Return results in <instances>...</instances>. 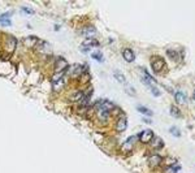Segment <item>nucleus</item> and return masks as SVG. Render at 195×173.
<instances>
[{
  "mask_svg": "<svg viewBox=\"0 0 195 173\" xmlns=\"http://www.w3.org/2000/svg\"><path fill=\"white\" fill-rule=\"evenodd\" d=\"M164 65H165V61H164V59L160 57V56H154V57L151 59V67H152V70L155 73L161 72Z\"/></svg>",
  "mask_w": 195,
  "mask_h": 173,
  "instance_id": "f257e3e1",
  "label": "nucleus"
},
{
  "mask_svg": "<svg viewBox=\"0 0 195 173\" xmlns=\"http://www.w3.org/2000/svg\"><path fill=\"white\" fill-rule=\"evenodd\" d=\"M138 138L142 143H148V142L154 138V132L151 129H146V130H142L139 134H138Z\"/></svg>",
  "mask_w": 195,
  "mask_h": 173,
  "instance_id": "f03ea898",
  "label": "nucleus"
},
{
  "mask_svg": "<svg viewBox=\"0 0 195 173\" xmlns=\"http://www.w3.org/2000/svg\"><path fill=\"white\" fill-rule=\"evenodd\" d=\"M67 68H68L67 60L63 59V57H57V60H56V63H55V72L56 73H63Z\"/></svg>",
  "mask_w": 195,
  "mask_h": 173,
  "instance_id": "7ed1b4c3",
  "label": "nucleus"
},
{
  "mask_svg": "<svg viewBox=\"0 0 195 173\" xmlns=\"http://www.w3.org/2000/svg\"><path fill=\"white\" fill-rule=\"evenodd\" d=\"M96 107L99 108V109L107 111V112H111V111L115 108V106L112 104L111 102H108V100H100V102H98V103H96Z\"/></svg>",
  "mask_w": 195,
  "mask_h": 173,
  "instance_id": "20e7f679",
  "label": "nucleus"
},
{
  "mask_svg": "<svg viewBox=\"0 0 195 173\" xmlns=\"http://www.w3.org/2000/svg\"><path fill=\"white\" fill-rule=\"evenodd\" d=\"M163 162V158L160 156L159 154H154V155H151L150 159H148V163H150V165L151 167H158Z\"/></svg>",
  "mask_w": 195,
  "mask_h": 173,
  "instance_id": "39448f33",
  "label": "nucleus"
},
{
  "mask_svg": "<svg viewBox=\"0 0 195 173\" xmlns=\"http://www.w3.org/2000/svg\"><path fill=\"white\" fill-rule=\"evenodd\" d=\"M137 139H138V135H132V137H129L126 141H125V143H124V150L125 151H130L133 149V146H134V143L137 142Z\"/></svg>",
  "mask_w": 195,
  "mask_h": 173,
  "instance_id": "423d86ee",
  "label": "nucleus"
},
{
  "mask_svg": "<svg viewBox=\"0 0 195 173\" xmlns=\"http://www.w3.org/2000/svg\"><path fill=\"white\" fill-rule=\"evenodd\" d=\"M122 56H124V59L126 60L128 63H133L134 59H135V54H134L133 50H130V48H125L122 51Z\"/></svg>",
  "mask_w": 195,
  "mask_h": 173,
  "instance_id": "0eeeda50",
  "label": "nucleus"
},
{
  "mask_svg": "<svg viewBox=\"0 0 195 173\" xmlns=\"http://www.w3.org/2000/svg\"><path fill=\"white\" fill-rule=\"evenodd\" d=\"M128 126V121L125 117H120L119 120H117V122H116V130L117 132H124L125 129H126Z\"/></svg>",
  "mask_w": 195,
  "mask_h": 173,
  "instance_id": "6e6552de",
  "label": "nucleus"
},
{
  "mask_svg": "<svg viewBox=\"0 0 195 173\" xmlns=\"http://www.w3.org/2000/svg\"><path fill=\"white\" fill-rule=\"evenodd\" d=\"M16 39L13 37H9L8 38V41H7V50H8V52L9 54H12L13 51H15V48H16Z\"/></svg>",
  "mask_w": 195,
  "mask_h": 173,
  "instance_id": "1a4fd4ad",
  "label": "nucleus"
},
{
  "mask_svg": "<svg viewBox=\"0 0 195 173\" xmlns=\"http://www.w3.org/2000/svg\"><path fill=\"white\" fill-rule=\"evenodd\" d=\"M115 77H116V80L119 82H121L122 85H126V78H125L124 74L120 70H115Z\"/></svg>",
  "mask_w": 195,
  "mask_h": 173,
  "instance_id": "9d476101",
  "label": "nucleus"
},
{
  "mask_svg": "<svg viewBox=\"0 0 195 173\" xmlns=\"http://www.w3.org/2000/svg\"><path fill=\"white\" fill-rule=\"evenodd\" d=\"M95 31H96V30H95V28H93V26H89V28H85L83 30H82V34H85V35H94L95 34Z\"/></svg>",
  "mask_w": 195,
  "mask_h": 173,
  "instance_id": "9b49d317",
  "label": "nucleus"
},
{
  "mask_svg": "<svg viewBox=\"0 0 195 173\" xmlns=\"http://www.w3.org/2000/svg\"><path fill=\"white\" fill-rule=\"evenodd\" d=\"M174 98H176L177 103H184L185 102V94L182 91H177L176 95H174Z\"/></svg>",
  "mask_w": 195,
  "mask_h": 173,
  "instance_id": "f8f14e48",
  "label": "nucleus"
},
{
  "mask_svg": "<svg viewBox=\"0 0 195 173\" xmlns=\"http://www.w3.org/2000/svg\"><path fill=\"white\" fill-rule=\"evenodd\" d=\"M138 111L142 112V113H145V115H147V116H152L154 115V112L151 109H148V108H146V107H142V106L138 107Z\"/></svg>",
  "mask_w": 195,
  "mask_h": 173,
  "instance_id": "ddd939ff",
  "label": "nucleus"
},
{
  "mask_svg": "<svg viewBox=\"0 0 195 173\" xmlns=\"http://www.w3.org/2000/svg\"><path fill=\"white\" fill-rule=\"evenodd\" d=\"M167 54H168L169 57H172L173 60H174V61H177V60H180L178 54H177L176 51H173V50H167Z\"/></svg>",
  "mask_w": 195,
  "mask_h": 173,
  "instance_id": "4468645a",
  "label": "nucleus"
},
{
  "mask_svg": "<svg viewBox=\"0 0 195 173\" xmlns=\"http://www.w3.org/2000/svg\"><path fill=\"white\" fill-rule=\"evenodd\" d=\"M171 113L174 116V117H181V111L176 106H172L171 107Z\"/></svg>",
  "mask_w": 195,
  "mask_h": 173,
  "instance_id": "2eb2a0df",
  "label": "nucleus"
},
{
  "mask_svg": "<svg viewBox=\"0 0 195 173\" xmlns=\"http://www.w3.org/2000/svg\"><path fill=\"white\" fill-rule=\"evenodd\" d=\"M108 117H109V112L99 109V119H102V120H107Z\"/></svg>",
  "mask_w": 195,
  "mask_h": 173,
  "instance_id": "dca6fc26",
  "label": "nucleus"
},
{
  "mask_svg": "<svg viewBox=\"0 0 195 173\" xmlns=\"http://www.w3.org/2000/svg\"><path fill=\"white\" fill-rule=\"evenodd\" d=\"M91 56H93V59L98 60V61H102V60H103V56H102V54H100V52H94Z\"/></svg>",
  "mask_w": 195,
  "mask_h": 173,
  "instance_id": "f3484780",
  "label": "nucleus"
},
{
  "mask_svg": "<svg viewBox=\"0 0 195 173\" xmlns=\"http://www.w3.org/2000/svg\"><path fill=\"white\" fill-rule=\"evenodd\" d=\"M171 132L174 134V137H180L181 135V132H180V129H177L176 126H172L171 128Z\"/></svg>",
  "mask_w": 195,
  "mask_h": 173,
  "instance_id": "a211bd4d",
  "label": "nucleus"
},
{
  "mask_svg": "<svg viewBox=\"0 0 195 173\" xmlns=\"http://www.w3.org/2000/svg\"><path fill=\"white\" fill-rule=\"evenodd\" d=\"M12 15V12H7V13H4L0 16V22H3V21H7L8 20V17H9Z\"/></svg>",
  "mask_w": 195,
  "mask_h": 173,
  "instance_id": "6ab92c4d",
  "label": "nucleus"
},
{
  "mask_svg": "<svg viewBox=\"0 0 195 173\" xmlns=\"http://www.w3.org/2000/svg\"><path fill=\"white\" fill-rule=\"evenodd\" d=\"M86 44L87 46H99V42L95 41V39H89L87 42H86Z\"/></svg>",
  "mask_w": 195,
  "mask_h": 173,
  "instance_id": "aec40b11",
  "label": "nucleus"
},
{
  "mask_svg": "<svg viewBox=\"0 0 195 173\" xmlns=\"http://www.w3.org/2000/svg\"><path fill=\"white\" fill-rule=\"evenodd\" d=\"M22 11L25 12V13H28V15H33L34 13V11L31 9V8H28V7H22Z\"/></svg>",
  "mask_w": 195,
  "mask_h": 173,
  "instance_id": "412c9836",
  "label": "nucleus"
},
{
  "mask_svg": "<svg viewBox=\"0 0 195 173\" xmlns=\"http://www.w3.org/2000/svg\"><path fill=\"white\" fill-rule=\"evenodd\" d=\"M3 25V26H9L11 25V20H7V21H3V22H0Z\"/></svg>",
  "mask_w": 195,
  "mask_h": 173,
  "instance_id": "4be33fe9",
  "label": "nucleus"
},
{
  "mask_svg": "<svg viewBox=\"0 0 195 173\" xmlns=\"http://www.w3.org/2000/svg\"><path fill=\"white\" fill-rule=\"evenodd\" d=\"M193 99H195V91H194V94H193Z\"/></svg>",
  "mask_w": 195,
  "mask_h": 173,
  "instance_id": "5701e85b",
  "label": "nucleus"
}]
</instances>
